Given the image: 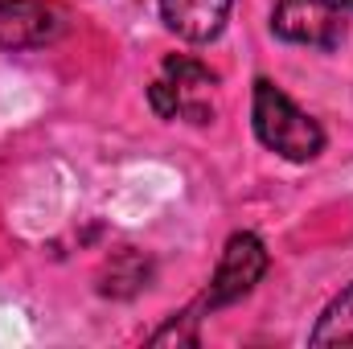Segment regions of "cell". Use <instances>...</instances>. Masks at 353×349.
Masks as SVG:
<instances>
[{
    "mask_svg": "<svg viewBox=\"0 0 353 349\" xmlns=\"http://www.w3.org/2000/svg\"><path fill=\"white\" fill-rule=\"evenodd\" d=\"M308 346H353V283L341 288L329 308L316 317L312 333H308Z\"/></svg>",
    "mask_w": 353,
    "mask_h": 349,
    "instance_id": "obj_8",
    "label": "cell"
},
{
    "mask_svg": "<svg viewBox=\"0 0 353 349\" xmlns=\"http://www.w3.org/2000/svg\"><path fill=\"white\" fill-rule=\"evenodd\" d=\"M148 103H152V111L161 119H181V94H176V87L169 79H157L148 87Z\"/></svg>",
    "mask_w": 353,
    "mask_h": 349,
    "instance_id": "obj_10",
    "label": "cell"
},
{
    "mask_svg": "<svg viewBox=\"0 0 353 349\" xmlns=\"http://www.w3.org/2000/svg\"><path fill=\"white\" fill-rule=\"evenodd\" d=\"M271 33L279 41L333 54L345 41V8L333 0H279L271 12Z\"/></svg>",
    "mask_w": 353,
    "mask_h": 349,
    "instance_id": "obj_3",
    "label": "cell"
},
{
    "mask_svg": "<svg viewBox=\"0 0 353 349\" xmlns=\"http://www.w3.org/2000/svg\"><path fill=\"white\" fill-rule=\"evenodd\" d=\"M148 283H152V259L144 251H136V247L115 251L103 267V275H99V292L111 296V300H132Z\"/></svg>",
    "mask_w": 353,
    "mask_h": 349,
    "instance_id": "obj_7",
    "label": "cell"
},
{
    "mask_svg": "<svg viewBox=\"0 0 353 349\" xmlns=\"http://www.w3.org/2000/svg\"><path fill=\"white\" fill-rule=\"evenodd\" d=\"M234 0H161V17L181 41L205 46L218 41L226 21H230Z\"/></svg>",
    "mask_w": 353,
    "mask_h": 349,
    "instance_id": "obj_5",
    "label": "cell"
},
{
    "mask_svg": "<svg viewBox=\"0 0 353 349\" xmlns=\"http://www.w3.org/2000/svg\"><path fill=\"white\" fill-rule=\"evenodd\" d=\"M197 304L193 308H185V312H176L173 321L161 329V333H152V346H197Z\"/></svg>",
    "mask_w": 353,
    "mask_h": 349,
    "instance_id": "obj_9",
    "label": "cell"
},
{
    "mask_svg": "<svg viewBox=\"0 0 353 349\" xmlns=\"http://www.w3.org/2000/svg\"><path fill=\"white\" fill-rule=\"evenodd\" d=\"M165 79L176 87L181 94V119L189 123H210L214 119V103H210V87L218 83L210 66H201L197 58H185V54H173L165 58Z\"/></svg>",
    "mask_w": 353,
    "mask_h": 349,
    "instance_id": "obj_6",
    "label": "cell"
},
{
    "mask_svg": "<svg viewBox=\"0 0 353 349\" xmlns=\"http://www.w3.org/2000/svg\"><path fill=\"white\" fill-rule=\"evenodd\" d=\"M267 263L271 259H267V247L259 235H251V230L230 235L226 247H222V259H218L214 275H210V288L197 300V312H218V308L251 296L255 283L267 275Z\"/></svg>",
    "mask_w": 353,
    "mask_h": 349,
    "instance_id": "obj_2",
    "label": "cell"
},
{
    "mask_svg": "<svg viewBox=\"0 0 353 349\" xmlns=\"http://www.w3.org/2000/svg\"><path fill=\"white\" fill-rule=\"evenodd\" d=\"M251 123H255V136L267 152H275L292 165H308L325 152V128L308 111H300L271 79H255Z\"/></svg>",
    "mask_w": 353,
    "mask_h": 349,
    "instance_id": "obj_1",
    "label": "cell"
},
{
    "mask_svg": "<svg viewBox=\"0 0 353 349\" xmlns=\"http://www.w3.org/2000/svg\"><path fill=\"white\" fill-rule=\"evenodd\" d=\"M66 33V12L54 0H0V50H46Z\"/></svg>",
    "mask_w": 353,
    "mask_h": 349,
    "instance_id": "obj_4",
    "label": "cell"
},
{
    "mask_svg": "<svg viewBox=\"0 0 353 349\" xmlns=\"http://www.w3.org/2000/svg\"><path fill=\"white\" fill-rule=\"evenodd\" d=\"M333 4H341V8H345V12H353V0H333Z\"/></svg>",
    "mask_w": 353,
    "mask_h": 349,
    "instance_id": "obj_11",
    "label": "cell"
}]
</instances>
